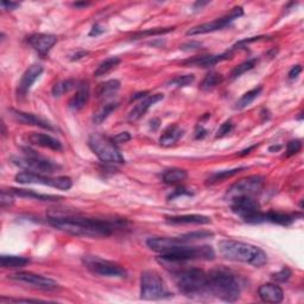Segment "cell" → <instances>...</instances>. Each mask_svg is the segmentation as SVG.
Returning <instances> with one entry per match:
<instances>
[{
	"label": "cell",
	"mask_w": 304,
	"mask_h": 304,
	"mask_svg": "<svg viewBox=\"0 0 304 304\" xmlns=\"http://www.w3.org/2000/svg\"><path fill=\"white\" fill-rule=\"evenodd\" d=\"M43 73V67L40 65H32L25 70V73L22 76L19 84L17 87V96L24 97L26 94L30 92L32 85L35 84L37 78L40 76V74Z\"/></svg>",
	"instance_id": "cell-15"
},
{
	"label": "cell",
	"mask_w": 304,
	"mask_h": 304,
	"mask_svg": "<svg viewBox=\"0 0 304 304\" xmlns=\"http://www.w3.org/2000/svg\"><path fill=\"white\" fill-rule=\"evenodd\" d=\"M281 149V146L280 145H277V146H271V148H270L269 150L270 151H278V150H280Z\"/></svg>",
	"instance_id": "cell-55"
},
{
	"label": "cell",
	"mask_w": 304,
	"mask_h": 304,
	"mask_svg": "<svg viewBox=\"0 0 304 304\" xmlns=\"http://www.w3.org/2000/svg\"><path fill=\"white\" fill-rule=\"evenodd\" d=\"M232 130H233V123H232L231 120H227V121H225L222 125L219 127V130L216 131L215 138L226 137L228 133L232 132Z\"/></svg>",
	"instance_id": "cell-39"
},
{
	"label": "cell",
	"mask_w": 304,
	"mask_h": 304,
	"mask_svg": "<svg viewBox=\"0 0 304 304\" xmlns=\"http://www.w3.org/2000/svg\"><path fill=\"white\" fill-rule=\"evenodd\" d=\"M264 187V177L261 176H250L234 183L226 193L227 200H234L241 196H254L259 194Z\"/></svg>",
	"instance_id": "cell-11"
},
{
	"label": "cell",
	"mask_w": 304,
	"mask_h": 304,
	"mask_svg": "<svg viewBox=\"0 0 304 304\" xmlns=\"http://www.w3.org/2000/svg\"><path fill=\"white\" fill-rule=\"evenodd\" d=\"M82 261H84L86 268L94 275L112 277V278H125L127 276L126 270L123 266H120L117 262L106 260V259L94 256H85Z\"/></svg>",
	"instance_id": "cell-9"
},
{
	"label": "cell",
	"mask_w": 304,
	"mask_h": 304,
	"mask_svg": "<svg viewBox=\"0 0 304 304\" xmlns=\"http://www.w3.org/2000/svg\"><path fill=\"white\" fill-rule=\"evenodd\" d=\"M26 151L29 152V150H26ZM32 152L33 151H30L25 157L13 158V163L28 172L38 175H52L58 170H61V165L54 163L52 160L43 158V157Z\"/></svg>",
	"instance_id": "cell-7"
},
{
	"label": "cell",
	"mask_w": 304,
	"mask_h": 304,
	"mask_svg": "<svg viewBox=\"0 0 304 304\" xmlns=\"http://www.w3.org/2000/svg\"><path fill=\"white\" fill-rule=\"evenodd\" d=\"M232 57V51L224 52V54L220 55H208V56H202V57H195L191 59H187V61L182 62L183 65L190 66V67H201V68H209V67H213L217 65V63L226 61V59H230Z\"/></svg>",
	"instance_id": "cell-19"
},
{
	"label": "cell",
	"mask_w": 304,
	"mask_h": 304,
	"mask_svg": "<svg viewBox=\"0 0 304 304\" xmlns=\"http://www.w3.org/2000/svg\"><path fill=\"white\" fill-rule=\"evenodd\" d=\"M10 113L16 121L24 124V125L37 126V127H40V129L49 130V131L55 130L54 126H52L48 120L40 118L38 115H35L32 113H26V112H22L17 110H10Z\"/></svg>",
	"instance_id": "cell-18"
},
{
	"label": "cell",
	"mask_w": 304,
	"mask_h": 304,
	"mask_svg": "<svg viewBox=\"0 0 304 304\" xmlns=\"http://www.w3.org/2000/svg\"><path fill=\"white\" fill-rule=\"evenodd\" d=\"M207 133H208V131L206 130L204 126L198 125L196 127V131H195V138H196V139H202V138H205L206 136H207Z\"/></svg>",
	"instance_id": "cell-47"
},
{
	"label": "cell",
	"mask_w": 304,
	"mask_h": 304,
	"mask_svg": "<svg viewBox=\"0 0 304 304\" xmlns=\"http://www.w3.org/2000/svg\"><path fill=\"white\" fill-rule=\"evenodd\" d=\"M219 252L225 259L231 261H239L261 268L268 262V256L260 247L251 244L236 241L232 239H224L217 244Z\"/></svg>",
	"instance_id": "cell-2"
},
{
	"label": "cell",
	"mask_w": 304,
	"mask_h": 304,
	"mask_svg": "<svg viewBox=\"0 0 304 304\" xmlns=\"http://www.w3.org/2000/svg\"><path fill=\"white\" fill-rule=\"evenodd\" d=\"M120 88V82L118 80H108L104 84L99 85L95 91V96L97 99H105V97L112 96L117 93Z\"/></svg>",
	"instance_id": "cell-27"
},
{
	"label": "cell",
	"mask_w": 304,
	"mask_h": 304,
	"mask_svg": "<svg viewBox=\"0 0 304 304\" xmlns=\"http://www.w3.org/2000/svg\"><path fill=\"white\" fill-rule=\"evenodd\" d=\"M214 258H215V252H214L212 246L179 245L174 247V249L169 250L168 252L160 254L159 261L177 264V262H185L191 260H213Z\"/></svg>",
	"instance_id": "cell-5"
},
{
	"label": "cell",
	"mask_w": 304,
	"mask_h": 304,
	"mask_svg": "<svg viewBox=\"0 0 304 304\" xmlns=\"http://www.w3.org/2000/svg\"><path fill=\"white\" fill-rule=\"evenodd\" d=\"M291 270L289 268H283L280 270V271L273 273L272 275V278L275 279L276 281H280V283H284V281H287L289 278L291 277Z\"/></svg>",
	"instance_id": "cell-40"
},
{
	"label": "cell",
	"mask_w": 304,
	"mask_h": 304,
	"mask_svg": "<svg viewBox=\"0 0 304 304\" xmlns=\"http://www.w3.org/2000/svg\"><path fill=\"white\" fill-rule=\"evenodd\" d=\"M2 6H3L4 10L13 11V10H16L17 7H19V4L12 3V2H2Z\"/></svg>",
	"instance_id": "cell-48"
},
{
	"label": "cell",
	"mask_w": 304,
	"mask_h": 304,
	"mask_svg": "<svg viewBox=\"0 0 304 304\" xmlns=\"http://www.w3.org/2000/svg\"><path fill=\"white\" fill-rule=\"evenodd\" d=\"M188 177V172L183 169L178 168H172L169 169L163 174V181L167 185H177V183H181L186 181Z\"/></svg>",
	"instance_id": "cell-29"
},
{
	"label": "cell",
	"mask_w": 304,
	"mask_h": 304,
	"mask_svg": "<svg viewBox=\"0 0 304 304\" xmlns=\"http://www.w3.org/2000/svg\"><path fill=\"white\" fill-rule=\"evenodd\" d=\"M28 141L32 145L50 149V150H54V151H62L63 149L61 141L46 133H37V132L30 133L28 136Z\"/></svg>",
	"instance_id": "cell-21"
},
{
	"label": "cell",
	"mask_w": 304,
	"mask_h": 304,
	"mask_svg": "<svg viewBox=\"0 0 304 304\" xmlns=\"http://www.w3.org/2000/svg\"><path fill=\"white\" fill-rule=\"evenodd\" d=\"M302 150V141L299 139L290 140L287 145V156L291 157L298 153Z\"/></svg>",
	"instance_id": "cell-38"
},
{
	"label": "cell",
	"mask_w": 304,
	"mask_h": 304,
	"mask_svg": "<svg viewBox=\"0 0 304 304\" xmlns=\"http://www.w3.org/2000/svg\"><path fill=\"white\" fill-rule=\"evenodd\" d=\"M176 287L187 297H202L208 294V277L204 270L190 268L179 270L174 275Z\"/></svg>",
	"instance_id": "cell-4"
},
{
	"label": "cell",
	"mask_w": 304,
	"mask_h": 304,
	"mask_svg": "<svg viewBox=\"0 0 304 304\" xmlns=\"http://www.w3.org/2000/svg\"><path fill=\"white\" fill-rule=\"evenodd\" d=\"M185 134V130L177 125L169 126L167 130L164 131L162 136L159 138V144L164 146V148H169V146L175 145Z\"/></svg>",
	"instance_id": "cell-24"
},
{
	"label": "cell",
	"mask_w": 304,
	"mask_h": 304,
	"mask_svg": "<svg viewBox=\"0 0 304 304\" xmlns=\"http://www.w3.org/2000/svg\"><path fill=\"white\" fill-rule=\"evenodd\" d=\"M165 221L170 225H208L212 224L209 216L200 215V214H190V215L167 216Z\"/></svg>",
	"instance_id": "cell-23"
},
{
	"label": "cell",
	"mask_w": 304,
	"mask_h": 304,
	"mask_svg": "<svg viewBox=\"0 0 304 304\" xmlns=\"http://www.w3.org/2000/svg\"><path fill=\"white\" fill-rule=\"evenodd\" d=\"M104 32H105V28H103L100 24H95L91 30V32H89V36H99Z\"/></svg>",
	"instance_id": "cell-49"
},
{
	"label": "cell",
	"mask_w": 304,
	"mask_h": 304,
	"mask_svg": "<svg viewBox=\"0 0 304 304\" xmlns=\"http://www.w3.org/2000/svg\"><path fill=\"white\" fill-rule=\"evenodd\" d=\"M193 193H191L190 190L186 189V188H178V189H176L172 191V194L169 195V200H174L176 197H179V196H191Z\"/></svg>",
	"instance_id": "cell-42"
},
{
	"label": "cell",
	"mask_w": 304,
	"mask_h": 304,
	"mask_svg": "<svg viewBox=\"0 0 304 304\" xmlns=\"http://www.w3.org/2000/svg\"><path fill=\"white\" fill-rule=\"evenodd\" d=\"M76 87H77V82L75 80H63L57 82V84L52 87L51 93L54 96H62L65 95L66 93L70 92L71 89Z\"/></svg>",
	"instance_id": "cell-35"
},
{
	"label": "cell",
	"mask_w": 304,
	"mask_h": 304,
	"mask_svg": "<svg viewBox=\"0 0 304 304\" xmlns=\"http://www.w3.org/2000/svg\"><path fill=\"white\" fill-rule=\"evenodd\" d=\"M232 212L240 217H242L244 221H246L249 217L254 215L257 212L260 211V205L257 200H254L253 196H241L232 200Z\"/></svg>",
	"instance_id": "cell-14"
},
{
	"label": "cell",
	"mask_w": 304,
	"mask_h": 304,
	"mask_svg": "<svg viewBox=\"0 0 304 304\" xmlns=\"http://www.w3.org/2000/svg\"><path fill=\"white\" fill-rule=\"evenodd\" d=\"M207 277L209 294L225 302H235L240 297V283L231 270L213 269Z\"/></svg>",
	"instance_id": "cell-3"
},
{
	"label": "cell",
	"mask_w": 304,
	"mask_h": 304,
	"mask_svg": "<svg viewBox=\"0 0 304 304\" xmlns=\"http://www.w3.org/2000/svg\"><path fill=\"white\" fill-rule=\"evenodd\" d=\"M242 14H244L242 7L236 6L227 14V16L217 18V19L211 22V23H205V24L195 26V28L190 29L189 31L187 32V35L188 36L204 35V33H209V32L217 31V30H222L225 28H227V26H230L235 19H238L239 17H241Z\"/></svg>",
	"instance_id": "cell-12"
},
{
	"label": "cell",
	"mask_w": 304,
	"mask_h": 304,
	"mask_svg": "<svg viewBox=\"0 0 304 304\" xmlns=\"http://www.w3.org/2000/svg\"><path fill=\"white\" fill-rule=\"evenodd\" d=\"M16 182L22 183V185H42L49 186L52 188H57L59 190H69L73 182L67 176H61V177H50L46 175L32 174V172H19L16 175Z\"/></svg>",
	"instance_id": "cell-10"
},
{
	"label": "cell",
	"mask_w": 304,
	"mask_h": 304,
	"mask_svg": "<svg viewBox=\"0 0 304 304\" xmlns=\"http://www.w3.org/2000/svg\"><path fill=\"white\" fill-rule=\"evenodd\" d=\"M86 55H87V52H85V51L77 52V54H75V55H74L73 59H80L81 57H84V56H86Z\"/></svg>",
	"instance_id": "cell-52"
},
{
	"label": "cell",
	"mask_w": 304,
	"mask_h": 304,
	"mask_svg": "<svg viewBox=\"0 0 304 304\" xmlns=\"http://www.w3.org/2000/svg\"><path fill=\"white\" fill-rule=\"evenodd\" d=\"M194 81H195V76L193 74H190V75H182V76H176L175 78H172L169 84L172 86H176V87L178 88H182V87H187V86H190Z\"/></svg>",
	"instance_id": "cell-36"
},
{
	"label": "cell",
	"mask_w": 304,
	"mask_h": 304,
	"mask_svg": "<svg viewBox=\"0 0 304 304\" xmlns=\"http://www.w3.org/2000/svg\"><path fill=\"white\" fill-rule=\"evenodd\" d=\"M242 170H246V168L242 167V168L230 169V170H222V171H219V172H214V174H212L207 178V182H206V185H207V186L216 185V183L222 182V181H225V179L233 177V176L238 175L239 172H241Z\"/></svg>",
	"instance_id": "cell-28"
},
{
	"label": "cell",
	"mask_w": 304,
	"mask_h": 304,
	"mask_svg": "<svg viewBox=\"0 0 304 304\" xmlns=\"http://www.w3.org/2000/svg\"><path fill=\"white\" fill-rule=\"evenodd\" d=\"M10 191L13 195H17V196H19V197L33 198V200L43 201V202H56V201L62 200L61 196H56V195L39 194V193H36L35 190H29V189H17V188H11Z\"/></svg>",
	"instance_id": "cell-25"
},
{
	"label": "cell",
	"mask_w": 304,
	"mask_h": 304,
	"mask_svg": "<svg viewBox=\"0 0 304 304\" xmlns=\"http://www.w3.org/2000/svg\"><path fill=\"white\" fill-rule=\"evenodd\" d=\"M76 88V93L71 96L68 103V107L71 111L82 110L89 100V85L87 82H80Z\"/></svg>",
	"instance_id": "cell-22"
},
{
	"label": "cell",
	"mask_w": 304,
	"mask_h": 304,
	"mask_svg": "<svg viewBox=\"0 0 304 304\" xmlns=\"http://www.w3.org/2000/svg\"><path fill=\"white\" fill-rule=\"evenodd\" d=\"M254 148H257V146H251V148H250V149H247V150H244V151H242L241 153H240V156H245V155H249V153H250V151H251V150H253Z\"/></svg>",
	"instance_id": "cell-53"
},
{
	"label": "cell",
	"mask_w": 304,
	"mask_h": 304,
	"mask_svg": "<svg viewBox=\"0 0 304 304\" xmlns=\"http://www.w3.org/2000/svg\"><path fill=\"white\" fill-rule=\"evenodd\" d=\"M148 94H149V92H139V93L133 94V95L131 96V101H136L138 99H141V97H146Z\"/></svg>",
	"instance_id": "cell-50"
},
{
	"label": "cell",
	"mask_w": 304,
	"mask_h": 304,
	"mask_svg": "<svg viewBox=\"0 0 304 304\" xmlns=\"http://www.w3.org/2000/svg\"><path fill=\"white\" fill-rule=\"evenodd\" d=\"M169 296L164 281L156 271H145L140 278V297L148 301H156Z\"/></svg>",
	"instance_id": "cell-8"
},
{
	"label": "cell",
	"mask_w": 304,
	"mask_h": 304,
	"mask_svg": "<svg viewBox=\"0 0 304 304\" xmlns=\"http://www.w3.org/2000/svg\"><path fill=\"white\" fill-rule=\"evenodd\" d=\"M111 139L115 145L123 144V143H127L129 140H131V134L129 132H121V133H118L117 136H114L113 138H111Z\"/></svg>",
	"instance_id": "cell-43"
},
{
	"label": "cell",
	"mask_w": 304,
	"mask_h": 304,
	"mask_svg": "<svg viewBox=\"0 0 304 304\" xmlns=\"http://www.w3.org/2000/svg\"><path fill=\"white\" fill-rule=\"evenodd\" d=\"M30 259L21 256H2L0 257V264L4 269H16L23 268L29 264Z\"/></svg>",
	"instance_id": "cell-31"
},
{
	"label": "cell",
	"mask_w": 304,
	"mask_h": 304,
	"mask_svg": "<svg viewBox=\"0 0 304 304\" xmlns=\"http://www.w3.org/2000/svg\"><path fill=\"white\" fill-rule=\"evenodd\" d=\"M201 47L202 44L200 42H189V43L183 44L181 49L183 51H193V50H198V49H201Z\"/></svg>",
	"instance_id": "cell-45"
},
{
	"label": "cell",
	"mask_w": 304,
	"mask_h": 304,
	"mask_svg": "<svg viewBox=\"0 0 304 304\" xmlns=\"http://www.w3.org/2000/svg\"><path fill=\"white\" fill-rule=\"evenodd\" d=\"M28 42L33 50L38 52L39 55L47 56L52 47L57 43V37L49 35V33H35L29 37Z\"/></svg>",
	"instance_id": "cell-16"
},
{
	"label": "cell",
	"mask_w": 304,
	"mask_h": 304,
	"mask_svg": "<svg viewBox=\"0 0 304 304\" xmlns=\"http://www.w3.org/2000/svg\"><path fill=\"white\" fill-rule=\"evenodd\" d=\"M88 146L101 162L107 164L125 163V158L111 138L104 137L97 133L92 134L88 139Z\"/></svg>",
	"instance_id": "cell-6"
},
{
	"label": "cell",
	"mask_w": 304,
	"mask_h": 304,
	"mask_svg": "<svg viewBox=\"0 0 304 304\" xmlns=\"http://www.w3.org/2000/svg\"><path fill=\"white\" fill-rule=\"evenodd\" d=\"M119 107L118 103H107L101 106L96 112H94L93 114V123L95 125H100L101 123H104L113 112Z\"/></svg>",
	"instance_id": "cell-26"
},
{
	"label": "cell",
	"mask_w": 304,
	"mask_h": 304,
	"mask_svg": "<svg viewBox=\"0 0 304 304\" xmlns=\"http://www.w3.org/2000/svg\"><path fill=\"white\" fill-rule=\"evenodd\" d=\"M119 63H120V58L119 57H114V56H113V57H110V58L105 59V61H103L99 66H97L96 70L94 71V76H95V77L105 76V75L113 70L115 67H118Z\"/></svg>",
	"instance_id": "cell-32"
},
{
	"label": "cell",
	"mask_w": 304,
	"mask_h": 304,
	"mask_svg": "<svg viewBox=\"0 0 304 304\" xmlns=\"http://www.w3.org/2000/svg\"><path fill=\"white\" fill-rule=\"evenodd\" d=\"M164 99L163 94H152V95L146 96L144 100H141L139 104L136 105L132 108V111L129 113V119L130 123H136L145 115L146 112H148L152 106H155L157 103L162 101Z\"/></svg>",
	"instance_id": "cell-17"
},
{
	"label": "cell",
	"mask_w": 304,
	"mask_h": 304,
	"mask_svg": "<svg viewBox=\"0 0 304 304\" xmlns=\"http://www.w3.org/2000/svg\"><path fill=\"white\" fill-rule=\"evenodd\" d=\"M301 73H302V67L301 66L292 67L291 70L289 71V78H290V80H295V78L298 77V75Z\"/></svg>",
	"instance_id": "cell-46"
},
{
	"label": "cell",
	"mask_w": 304,
	"mask_h": 304,
	"mask_svg": "<svg viewBox=\"0 0 304 304\" xmlns=\"http://www.w3.org/2000/svg\"><path fill=\"white\" fill-rule=\"evenodd\" d=\"M10 279L19 281V283L29 284L30 287L39 289V290L44 291H51L56 290L58 288V284L56 283L54 279L48 278V277L36 275L32 272H17L13 273L9 277Z\"/></svg>",
	"instance_id": "cell-13"
},
{
	"label": "cell",
	"mask_w": 304,
	"mask_h": 304,
	"mask_svg": "<svg viewBox=\"0 0 304 304\" xmlns=\"http://www.w3.org/2000/svg\"><path fill=\"white\" fill-rule=\"evenodd\" d=\"M0 202H2V207L5 208L7 206L13 204V194L9 190L6 193L5 190L2 191V198H0Z\"/></svg>",
	"instance_id": "cell-41"
},
{
	"label": "cell",
	"mask_w": 304,
	"mask_h": 304,
	"mask_svg": "<svg viewBox=\"0 0 304 304\" xmlns=\"http://www.w3.org/2000/svg\"><path fill=\"white\" fill-rule=\"evenodd\" d=\"M208 4H209V2H197V3H195L194 4V10L195 11L201 10L202 7L206 6V5H208Z\"/></svg>",
	"instance_id": "cell-51"
},
{
	"label": "cell",
	"mask_w": 304,
	"mask_h": 304,
	"mask_svg": "<svg viewBox=\"0 0 304 304\" xmlns=\"http://www.w3.org/2000/svg\"><path fill=\"white\" fill-rule=\"evenodd\" d=\"M48 222L56 230L65 232V233L75 236H86V238L110 236L117 228L121 227L119 221L112 222L107 220L89 219V217L75 215V214L59 212L49 213Z\"/></svg>",
	"instance_id": "cell-1"
},
{
	"label": "cell",
	"mask_w": 304,
	"mask_h": 304,
	"mask_svg": "<svg viewBox=\"0 0 304 304\" xmlns=\"http://www.w3.org/2000/svg\"><path fill=\"white\" fill-rule=\"evenodd\" d=\"M268 39L269 37L268 36H258V37H250V38H246V39H242L240 40V42H238L235 44V46L233 48H240L242 46H246V44H250V43H253V42H258V40H261V39Z\"/></svg>",
	"instance_id": "cell-44"
},
{
	"label": "cell",
	"mask_w": 304,
	"mask_h": 304,
	"mask_svg": "<svg viewBox=\"0 0 304 304\" xmlns=\"http://www.w3.org/2000/svg\"><path fill=\"white\" fill-rule=\"evenodd\" d=\"M258 295L265 303H280L284 298V292L279 285L273 283L262 284L258 289Z\"/></svg>",
	"instance_id": "cell-20"
},
{
	"label": "cell",
	"mask_w": 304,
	"mask_h": 304,
	"mask_svg": "<svg viewBox=\"0 0 304 304\" xmlns=\"http://www.w3.org/2000/svg\"><path fill=\"white\" fill-rule=\"evenodd\" d=\"M222 81H224L222 75L216 73V71H209V73L205 76L204 80H202L200 85V89L204 92L213 91L214 88L221 85V82Z\"/></svg>",
	"instance_id": "cell-30"
},
{
	"label": "cell",
	"mask_w": 304,
	"mask_h": 304,
	"mask_svg": "<svg viewBox=\"0 0 304 304\" xmlns=\"http://www.w3.org/2000/svg\"><path fill=\"white\" fill-rule=\"evenodd\" d=\"M261 91H262V87H260V86H259V87H256V88L251 89V91L245 93L238 100V103H236L235 108H238V110H244V108H246L247 106H250V105L252 104L253 101L256 100L259 95H260Z\"/></svg>",
	"instance_id": "cell-33"
},
{
	"label": "cell",
	"mask_w": 304,
	"mask_h": 304,
	"mask_svg": "<svg viewBox=\"0 0 304 304\" xmlns=\"http://www.w3.org/2000/svg\"><path fill=\"white\" fill-rule=\"evenodd\" d=\"M258 62L257 58H250L247 59V61L240 63L239 66H236L235 68L231 71V75H230V78L231 80H235V78H238L241 76L242 74L247 73V71L252 70L254 67H256Z\"/></svg>",
	"instance_id": "cell-34"
},
{
	"label": "cell",
	"mask_w": 304,
	"mask_h": 304,
	"mask_svg": "<svg viewBox=\"0 0 304 304\" xmlns=\"http://www.w3.org/2000/svg\"><path fill=\"white\" fill-rule=\"evenodd\" d=\"M89 4L88 3H75L73 4V6L75 7H84V6H88Z\"/></svg>",
	"instance_id": "cell-54"
},
{
	"label": "cell",
	"mask_w": 304,
	"mask_h": 304,
	"mask_svg": "<svg viewBox=\"0 0 304 304\" xmlns=\"http://www.w3.org/2000/svg\"><path fill=\"white\" fill-rule=\"evenodd\" d=\"M175 28H163V29H152V30H148V31H144V32H139L137 33V35L133 36L132 39H138V38H141V37L144 36H156V35H163V33H168L174 30Z\"/></svg>",
	"instance_id": "cell-37"
}]
</instances>
